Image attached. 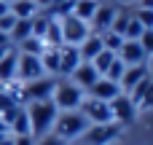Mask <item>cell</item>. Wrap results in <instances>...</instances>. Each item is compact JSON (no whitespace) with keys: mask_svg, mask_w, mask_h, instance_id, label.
Listing matches in <instances>:
<instances>
[{"mask_svg":"<svg viewBox=\"0 0 153 145\" xmlns=\"http://www.w3.org/2000/svg\"><path fill=\"white\" fill-rule=\"evenodd\" d=\"M89 126H91V124L86 121V116H83L81 110H59V113H56V118H54L51 132H54L59 140L70 143V140H78Z\"/></svg>","mask_w":153,"mask_h":145,"instance_id":"cell-1","label":"cell"},{"mask_svg":"<svg viewBox=\"0 0 153 145\" xmlns=\"http://www.w3.org/2000/svg\"><path fill=\"white\" fill-rule=\"evenodd\" d=\"M24 110H27V118H30V135H32L35 140L51 132L54 118H56V113H59V110H56V105H54L51 100L30 102V108H24Z\"/></svg>","mask_w":153,"mask_h":145,"instance_id":"cell-2","label":"cell"},{"mask_svg":"<svg viewBox=\"0 0 153 145\" xmlns=\"http://www.w3.org/2000/svg\"><path fill=\"white\" fill-rule=\"evenodd\" d=\"M51 102L56 105V110H78L83 102V89H78L73 81H56Z\"/></svg>","mask_w":153,"mask_h":145,"instance_id":"cell-3","label":"cell"},{"mask_svg":"<svg viewBox=\"0 0 153 145\" xmlns=\"http://www.w3.org/2000/svg\"><path fill=\"white\" fill-rule=\"evenodd\" d=\"M59 27H62V46H81L89 38V32H91L89 22H83V19H78L73 13L62 16L59 19Z\"/></svg>","mask_w":153,"mask_h":145,"instance_id":"cell-4","label":"cell"},{"mask_svg":"<svg viewBox=\"0 0 153 145\" xmlns=\"http://www.w3.org/2000/svg\"><path fill=\"white\" fill-rule=\"evenodd\" d=\"M118 135H121V126L116 121H110V124H91L81 137H83L86 145H108V143H113Z\"/></svg>","mask_w":153,"mask_h":145,"instance_id":"cell-5","label":"cell"},{"mask_svg":"<svg viewBox=\"0 0 153 145\" xmlns=\"http://www.w3.org/2000/svg\"><path fill=\"white\" fill-rule=\"evenodd\" d=\"M46 70L40 65V57H32V54H19L16 59V81L22 83H30V81H38L43 78Z\"/></svg>","mask_w":153,"mask_h":145,"instance_id":"cell-6","label":"cell"},{"mask_svg":"<svg viewBox=\"0 0 153 145\" xmlns=\"http://www.w3.org/2000/svg\"><path fill=\"white\" fill-rule=\"evenodd\" d=\"M116 13H118V5H116V3H110V0H100V3H97L94 16L89 19L91 32H97V35L108 32V30H110V24H113V16H116Z\"/></svg>","mask_w":153,"mask_h":145,"instance_id":"cell-7","label":"cell"},{"mask_svg":"<svg viewBox=\"0 0 153 145\" xmlns=\"http://www.w3.org/2000/svg\"><path fill=\"white\" fill-rule=\"evenodd\" d=\"M110 116H113V121L118 124V126H126V124H132L134 121V116H137V105L121 91L118 97H113L110 102Z\"/></svg>","mask_w":153,"mask_h":145,"instance_id":"cell-8","label":"cell"},{"mask_svg":"<svg viewBox=\"0 0 153 145\" xmlns=\"http://www.w3.org/2000/svg\"><path fill=\"white\" fill-rule=\"evenodd\" d=\"M54 86H56V81H54L51 75H43V78H38V81L24 83V105H27V102H43V100H51Z\"/></svg>","mask_w":153,"mask_h":145,"instance_id":"cell-9","label":"cell"},{"mask_svg":"<svg viewBox=\"0 0 153 145\" xmlns=\"http://www.w3.org/2000/svg\"><path fill=\"white\" fill-rule=\"evenodd\" d=\"M78 110L86 116L89 124H110V121H113V116H110V105L102 102V100H91V97H89V100L81 102Z\"/></svg>","mask_w":153,"mask_h":145,"instance_id":"cell-10","label":"cell"},{"mask_svg":"<svg viewBox=\"0 0 153 145\" xmlns=\"http://www.w3.org/2000/svg\"><path fill=\"white\" fill-rule=\"evenodd\" d=\"M126 67L129 65H145L148 62V54H145V48L140 46V40H124V46L118 48V54H116Z\"/></svg>","mask_w":153,"mask_h":145,"instance_id":"cell-11","label":"cell"},{"mask_svg":"<svg viewBox=\"0 0 153 145\" xmlns=\"http://www.w3.org/2000/svg\"><path fill=\"white\" fill-rule=\"evenodd\" d=\"M70 81H73V83H75L78 89H86V91H89V89H91V86H94V83L100 81V73H97V70L91 67V62H81V65H78V67L73 70Z\"/></svg>","mask_w":153,"mask_h":145,"instance_id":"cell-12","label":"cell"},{"mask_svg":"<svg viewBox=\"0 0 153 145\" xmlns=\"http://www.w3.org/2000/svg\"><path fill=\"white\" fill-rule=\"evenodd\" d=\"M81 65V54H78V46H59V75L70 78L73 70Z\"/></svg>","mask_w":153,"mask_h":145,"instance_id":"cell-13","label":"cell"},{"mask_svg":"<svg viewBox=\"0 0 153 145\" xmlns=\"http://www.w3.org/2000/svg\"><path fill=\"white\" fill-rule=\"evenodd\" d=\"M121 94V86L116 83V81H110V78H102L100 75V81L89 89V97L91 100H102V102H110L113 97H118Z\"/></svg>","mask_w":153,"mask_h":145,"instance_id":"cell-14","label":"cell"},{"mask_svg":"<svg viewBox=\"0 0 153 145\" xmlns=\"http://www.w3.org/2000/svg\"><path fill=\"white\" fill-rule=\"evenodd\" d=\"M145 75H148V67H145V65H129V67H124V75H121V81H118L121 91H124V94H129V91H132V86H134V83H140Z\"/></svg>","mask_w":153,"mask_h":145,"instance_id":"cell-15","label":"cell"},{"mask_svg":"<svg viewBox=\"0 0 153 145\" xmlns=\"http://www.w3.org/2000/svg\"><path fill=\"white\" fill-rule=\"evenodd\" d=\"M105 46H102V35H97V32H89V38L78 46V54H81V62H91L100 51H102Z\"/></svg>","mask_w":153,"mask_h":145,"instance_id":"cell-16","label":"cell"},{"mask_svg":"<svg viewBox=\"0 0 153 145\" xmlns=\"http://www.w3.org/2000/svg\"><path fill=\"white\" fill-rule=\"evenodd\" d=\"M16 59H19V51L11 46V48L5 51V57L0 59V83L16 81Z\"/></svg>","mask_w":153,"mask_h":145,"instance_id":"cell-17","label":"cell"},{"mask_svg":"<svg viewBox=\"0 0 153 145\" xmlns=\"http://www.w3.org/2000/svg\"><path fill=\"white\" fill-rule=\"evenodd\" d=\"M8 132H11V137H27L30 135V118H27V110H24V105L16 110V116L11 118V124H8ZM32 137V135H30Z\"/></svg>","mask_w":153,"mask_h":145,"instance_id":"cell-18","label":"cell"},{"mask_svg":"<svg viewBox=\"0 0 153 145\" xmlns=\"http://www.w3.org/2000/svg\"><path fill=\"white\" fill-rule=\"evenodd\" d=\"M30 35H32V19H16L13 30L8 32L11 46H19V43H22V40H27Z\"/></svg>","mask_w":153,"mask_h":145,"instance_id":"cell-19","label":"cell"},{"mask_svg":"<svg viewBox=\"0 0 153 145\" xmlns=\"http://www.w3.org/2000/svg\"><path fill=\"white\" fill-rule=\"evenodd\" d=\"M40 65H43L46 75H59V48L48 46V48L40 54Z\"/></svg>","mask_w":153,"mask_h":145,"instance_id":"cell-20","label":"cell"},{"mask_svg":"<svg viewBox=\"0 0 153 145\" xmlns=\"http://www.w3.org/2000/svg\"><path fill=\"white\" fill-rule=\"evenodd\" d=\"M38 11H40V8H38L32 0H13V3H11V13H13L16 19H32Z\"/></svg>","mask_w":153,"mask_h":145,"instance_id":"cell-21","label":"cell"},{"mask_svg":"<svg viewBox=\"0 0 153 145\" xmlns=\"http://www.w3.org/2000/svg\"><path fill=\"white\" fill-rule=\"evenodd\" d=\"M46 48H48V46L43 43V38H35V35H30L27 40H22V43H19V48H16V51H19V54H32V57H40Z\"/></svg>","mask_w":153,"mask_h":145,"instance_id":"cell-22","label":"cell"},{"mask_svg":"<svg viewBox=\"0 0 153 145\" xmlns=\"http://www.w3.org/2000/svg\"><path fill=\"white\" fill-rule=\"evenodd\" d=\"M43 43H46V46H54V48L62 46V27H59V19L51 16V22H48V27H46V35H43Z\"/></svg>","mask_w":153,"mask_h":145,"instance_id":"cell-23","label":"cell"},{"mask_svg":"<svg viewBox=\"0 0 153 145\" xmlns=\"http://www.w3.org/2000/svg\"><path fill=\"white\" fill-rule=\"evenodd\" d=\"M97 3H100V0H75V5H73V16L89 22V19L94 16V11H97Z\"/></svg>","mask_w":153,"mask_h":145,"instance_id":"cell-24","label":"cell"},{"mask_svg":"<svg viewBox=\"0 0 153 145\" xmlns=\"http://www.w3.org/2000/svg\"><path fill=\"white\" fill-rule=\"evenodd\" d=\"M113 59H116V54H113V51H108V48H102V51L91 59V67H94L100 75H105V73H108V67L113 65Z\"/></svg>","mask_w":153,"mask_h":145,"instance_id":"cell-25","label":"cell"},{"mask_svg":"<svg viewBox=\"0 0 153 145\" xmlns=\"http://www.w3.org/2000/svg\"><path fill=\"white\" fill-rule=\"evenodd\" d=\"M151 81H153L151 75H145V78H143L140 83H134V86H132V91L126 94V97H129V100H132V102H134L137 108H140V102H143V97H145V91H148V86H151Z\"/></svg>","mask_w":153,"mask_h":145,"instance_id":"cell-26","label":"cell"},{"mask_svg":"<svg viewBox=\"0 0 153 145\" xmlns=\"http://www.w3.org/2000/svg\"><path fill=\"white\" fill-rule=\"evenodd\" d=\"M129 19H132V11H124V8H118V13L113 16V24H110V32H118V35L124 38V30H126Z\"/></svg>","mask_w":153,"mask_h":145,"instance_id":"cell-27","label":"cell"},{"mask_svg":"<svg viewBox=\"0 0 153 145\" xmlns=\"http://www.w3.org/2000/svg\"><path fill=\"white\" fill-rule=\"evenodd\" d=\"M102 46L108 48V51H113V54H118V48L124 46V38L118 35V32H102Z\"/></svg>","mask_w":153,"mask_h":145,"instance_id":"cell-28","label":"cell"},{"mask_svg":"<svg viewBox=\"0 0 153 145\" xmlns=\"http://www.w3.org/2000/svg\"><path fill=\"white\" fill-rule=\"evenodd\" d=\"M143 32H145V27L132 16V19H129V24H126V30H124V40H140V35H143Z\"/></svg>","mask_w":153,"mask_h":145,"instance_id":"cell-29","label":"cell"},{"mask_svg":"<svg viewBox=\"0 0 153 145\" xmlns=\"http://www.w3.org/2000/svg\"><path fill=\"white\" fill-rule=\"evenodd\" d=\"M132 16H134V19H137L145 30H153V8H137Z\"/></svg>","mask_w":153,"mask_h":145,"instance_id":"cell-30","label":"cell"},{"mask_svg":"<svg viewBox=\"0 0 153 145\" xmlns=\"http://www.w3.org/2000/svg\"><path fill=\"white\" fill-rule=\"evenodd\" d=\"M124 67H126V65L116 57V59H113V65L108 67V73H105L102 78H110V81H116V83H118V81H121V75H124Z\"/></svg>","mask_w":153,"mask_h":145,"instance_id":"cell-31","label":"cell"},{"mask_svg":"<svg viewBox=\"0 0 153 145\" xmlns=\"http://www.w3.org/2000/svg\"><path fill=\"white\" fill-rule=\"evenodd\" d=\"M13 24H16V16H13L11 11H8L5 16H0V32H5V35H8V32L13 30Z\"/></svg>","mask_w":153,"mask_h":145,"instance_id":"cell-32","label":"cell"},{"mask_svg":"<svg viewBox=\"0 0 153 145\" xmlns=\"http://www.w3.org/2000/svg\"><path fill=\"white\" fill-rule=\"evenodd\" d=\"M140 46L145 48V54H148V57L153 54V30H145V32L140 35Z\"/></svg>","mask_w":153,"mask_h":145,"instance_id":"cell-33","label":"cell"},{"mask_svg":"<svg viewBox=\"0 0 153 145\" xmlns=\"http://www.w3.org/2000/svg\"><path fill=\"white\" fill-rule=\"evenodd\" d=\"M35 145H67V143H65V140H59L54 132H48V135L38 137V140H35Z\"/></svg>","mask_w":153,"mask_h":145,"instance_id":"cell-34","label":"cell"},{"mask_svg":"<svg viewBox=\"0 0 153 145\" xmlns=\"http://www.w3.org/2000/svg\"><path fill=\"white\" fill-rule=\"evenodd\" d=\"M140 108L153 110V81H151V86H148V91H145V97H143V102H140Z\"/></svg>","mask_w":153,"mask_h":145,"instance_id":"cell-35","label":"cell"},{"mask_svg":"<svg viewBox=\"0 0 153 145\" xmlns=\"http://www.w3.org/2000/svg\"><path fill=\"white\" fill-rule=\"evenodd\" d=\"M13 145H35V137H13Z\"/></svg>","mask_w":153,"mask_h":145,"instance_id":"cell-36","label":"cell"},{"mask_svg":"<svg viewBox=\"0 0 153 145\" xmlns=\"http://www.w3.org/2000/svg\"><path fill=\"white\" fill-rule=\"evenodd\" d=\"M8 11H11V3L8 0H0V16H5Z\"/></svg>","mask_w":153,"mask_h":145,"instance_id":"cell-37","label":"cell"},{"mask_svg":"<svg viewBox=\"0 0 153 145\" xmlns=\"http://www.w3.org/2000/svg\"><path fill=\"white\" fill-rule=\"evenodd\" d=\"M32 3H35L38 8H51V3H54V0H32Z\"/></svg>","mask_w":153,"mask_h":145,"instance_id":"cell-38","label":"cell"},{"mask_svg":"<svg viewBox=\"0 0 153 145\" xmlns=\"http://www.w3.org/2000/svg\"><path fill=\"white\" fill-rule=\"evenodd\" d=\"M0 46H11V38L5 32H0Z\"/></svg>","mask_w":153,"mask_h":145,"instance_id":"cell-39","label":"cell"},{"mask_svg":"<svg viewBox=\"0 0 153 145\" xmlns=\"http://www.w3.org/2000/svg\"><path fill=\"white\" fill-rule=\"evenodd\" d=\"M3 135H11V132H8V124L0 118V137H3Z\"/></svg>","mask_w":153,"mask_h":145,"instance_id":"cell-40","label":"cell"},{"mask_svg":"<svg viewBox=\"0 0 153 145\" xmlns=\"http://www.w3.org/2000/svg\"><path fill=\"white\" fill-rule=\"evenodd\" d=\"M137 8H153V0H140V5Z\"/></svg>","mask_w":153,"mask_h":145,"instance_id":"cell-41","label":"cell"},{"mask_svg":"<svg viewBox=\"0 0 153 145\" xmlns=\"http://www.w3.org/2000/svg\"><path fill=\"white\" fill-rule=\"evenodd\" d=\"M8 48H11V46H0V59L5 57V51H8Z\"/></svg>","mask_w":153,"mask_h":145,"instance_id":"cell-42","label":"cell"},{"mask_svg":"<svg viewBox=\"0 0 153 145\" xmlns=\"http://www.w3.org/2000/svg\"><path fill=\"white\" fill-rule=\"evenodd\" d=\"M3 91H5V83H0V94H3Z\"/></svg>","mask_w":153,"mask_h":145,"instance_id":"cell-43","label":"cell"},{"mask_svg":"<svg viewBox=\"0 0 153 145\" xmlns=\"http://www.w3.org/2000/svg\"><path fill=\"white\" fill-rule=\"evenodd\" d=\"M8 3H13V0H8Z\"/></svg>","mask_w":153,"mask_h":145,"instance_id":"cell-44","label":"cell"},{"mask_svg":"<svg viewBox=\"0 0 153 145\" xmlns=\"http://www.w3.org/2000/svg\"><path fill=\"white\" fill-rule=\"evenodd\" d=\"M67 145H70V143H67Z\"/></svg>","mask_w":153,"mask_h":145,"instance_id":"cell-45","label":"cell"}]
</instances>
